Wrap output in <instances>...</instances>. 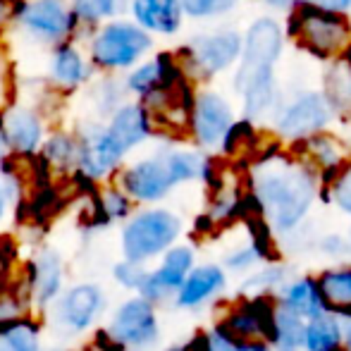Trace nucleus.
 Wrapping results in <instances>:
<instances>
[{
    "label": "nucleus",
    "mask_w": 351,
    "mask_h": 351,
    "mask_svg": "<svg viewBox=\"0 0 351 351\" xmlns=\"http://www.w3.org/2000/svg\"><path fill=\"white\" fill-rule=\"evenodd\" d=\"M12 208H14V201H12V196H10L8 184H5L3 177H0V227L5 225V220H8V215Z\"/></svg>",
    "instance_id": "37998d69"
},
{
    "label": "nucleus",
    "mask_w": 351,
    "mask_h": 351,
    "mask_svg": "<svg viewBox=\"0 0 351 351\" xmlns=\"http://www.w3.org/2000/svg\"><path fill=\"white\" fill-rule=\"evenodd\" d=\"M208 335V351H275L265 339H239L232 337L220 325H213V330H206Z\"/></svg>",
    "instance_id": "f704fd0d"
},
{
    "label": "nucleus",
    "mask_w": 351,
    "mask_h": 351,
    "mask_svg": "<svg viewBox=\"0 0 351 351\" xmlns=\"http://www.w3.org/2000/svg\"><path fill=\"white\" fill-rule=\"evenodd\" d=\"M115 182L125 189V194L134 201L136 206H156L162 204L172 191L177 189L172 182L167 165L162 160L160 148L148 156L127 160L117 170Z\"/></svg>",
    "instance_id": "ddd939ff"
},
{
    "label": "nucleus",
    "mask_w": 351,
    "mask_h": 351,
    "mask_svg": "<svg viewBox=\"0 0 351 351\" xmlns=\"http://www.w3.org/2000/svg\"><path fill=\"white\" fill-rule=\"evenodd\" d=\"M17 280L24 289L32 313L43 315L67 285V261L56 246H38L17 268Z\"/></svg>",
    "instance_id": "f8f14e48"
},
{
    "label": "nucleus",
    "mask_w": 351,
    "mask_h": 351,
    "mask_svg": "<svg viewBox=\"0 0 351 351\" xmlns=\"http://www.w3.org/2000/svg\"><path fill=\"white\" fill-rule=\"evenodd\" d=\"M315 282H318V289L330 313L339 315V318H351V265L323 270Z\"/></svg>",
    "instance_id": "cd10ccee"
},
{
    "label": "nucleus",
    "mask_w": 351,
    "mask_h": 351,
    "mask_svg": "<svg viewBox=\"0 0 351 351\" xmlns=\"http://www.w3.org/2000/svg\"><path fill=\"white\" fill-rule=\"evenodd\" d=\"M268 10H275V12H289L299 0H261Z\"/></svg>",
    "instance_id": "a18cd8bd"
},
{
    "label": "nucleus",
    "mask_w": 351,
    "mask_h": 351,
    "mask_svg": "<svg viewBox=\"0 0 351 351\" xmlns=\"http://www.w3.org/2000/svg\"><path fill=\"white\" fill-rule=\"evenodd\" d=\"M323 98L332 117L351 120V62L342 56L328 60L323 74Z\"/></svg>",
    "instance_id": "393cba45"
},
{
    "label": "nucleus",
    "mask_w": 351,
    "mask_h": 351,
    "mask_svg": "<svg viewBox=\"0 0 351 351\" xmlns=\"http://www.w3.org/2000/svg\"><path fill=\"white\" fill-rule=\"evenodd\" d=\"M160 153H162V160H165L172 182H175V186L201 182L206 151H199V148H184V146H177V143H167V146H160Z\"/></svg>",
    "instance_id": "c85d7f7f"
},
{
    "label": "nucleus",
    "mask_w": 351,
    "mask_h": 351,
    "mask_svg": "<svg viewBox=\"0 0 351 351\" xmlns=\"http://www.w3.org/2000/svg\"><path fill=\"white\" fill-rule=\"evenodd\" d=\"M256 263H258L256 251L251 249V246H244V249H237V251H232V254H227L222 268L234 270V273H244V270H249L251 265H256Z\"/></svg>",
    "instance_id": "a19ab883"
},
{
    "label": "nucleus",
    "mask_w": 351,
    "mask_h": 351,
    "mask_svg": "<svg viewBox=\"0 0 351 351\" xmlns=\"http://www.w3.org/2000/svg\"><path fill=\"white\" fill-rule=\"evenodd\" d=\"M10 156V151H8V143H5V136H3V130H0V162L5 160V158Z\"/></svg>",
    "instance_id": "09e8293b"
},
{
    "label": "nucleus",
    "mask_w": 351,
    "mask_h": 351,
    "mask_svg": "<svg viewBox=\"0 0 351 351\" xmlns=\"http://www.w3.org/2000/svg\"><path fill=\"white\" fill-rule=\"evenodd\" d=\"M349 237H351V230H349Z\"/></svg>",
    "instance_id": "3c124183"
},
{
    "label": "nucleus",
    "mask_w": 351,
    "mask_h": 351,
    "mask_svg": "<svg viewBox=\"0 0 351 351\" xmlns=\"http://www.w3.org/2000/svg\"><path fill=\"white\" fill-rule=\"evenodd\" d=\"M106 127L130 156L156 139V125L151 120V112L136 98H127L120 108H115L106 117Z\"/></svg>",
    "instance_id": "aec40b11"
},
{
    "label": "nucleus",
    "mask_w": 351,
    "mask_h": 351,
    "mask_svg": "<svg viewBox=\"0 0 351 351\" xmlns=\"http://www.w3.org/2000/svg\"><path fill=\"white\" fill-rule=\"evenodd\" d=\"M196 265V251L191 244H172L165 254L158 258L156 265H148L146 278L136 294L156 304L158 308L165 304H172V296L182 287V282L189 275V270Z\"/></svg>",
    "instance_id": "f3484780"
},
{
    "label": "nucleus",
    "mask_w": 351,
    "mask_h": 351,
    "mask_svg": "<svg viewBox=\"0 0 351 351\" xmlns=\"http://www.w3.org/2000/svg\"><path fill=\"white\" fill-rule=\"evenodd\" d=\"M82 46L98 74H125L156 48V38L127 14L101 22L84 34Z\"/></svg>",
    "instance_id": "7ed1b4c3"
},
{
    "label": "nucleus",
    "mask_w": 351,
    "mask_h": 351,
    "mask_svg": "<svg viewBox=\"0 0 351 351\" xmlns=\"http://www.w3.org/2000/svg\"><path fill=\"white\" fill-rule=\"evenodd\" d=\"M330 120L332 112L320 91H299L289 101H280L273 112L275 134L289 143L328 130Z\"/></svg>",
    "instance_id": "4468645a"
},
{
    "label": "nucleus",
    "mask_w": 351,
    "mask_h": 351,
    "mask_svg": "<svg viewBox=\"0 0 351 351\" xmlns=\"http://www.w3.org/2000/svg\"><path fill=\"white\" fill-rule=\"evenodd\" d=\"M17 86H19V79H17V67H14L10 43H0V112L17 96Z\"/></svg>",
    "instance_id": "4c0bfd02"
},
{
    "label": "nucleus",
    "mask_w": 351,
    "mask_h": 351,
    "mask_svg": "<svg viewBox=\"0 0 351 351\" xmlns=\"http://www.w3.org/2000/svg\"><path fill=\"white\" fill-rule=\"evenodd\" d=\"M311 3L335 12H351V0H311Z\"/></svg>",
    "instance_id": "c03bdc74"
},
{
    "label": "nucleus",
    "mask_w": 351,
    "mask_h": 351,
    "mask_svg": "<svg viewBox=\"0 0 351 351\" xmlns=\"http://www.w3.org/2000/svg\"><path fill=\"white\" fill-rule=\"evenodd\" d=\"M285 38L294 41L301 51H306L315 60H332L344 51L351 38L349 12H335L313 5L311 0H299L287 12V22L282 24Z\"/></svg>",
    "instance_id": "423d86ee"
},
{
    "label": "nucleus",
    "mask_w": 351,
    "mask_h": 351,
    "mask_svg": "<svg viewBox=\"0 0 351 351\" xmlns=\"http://www.w3.org/2000/svg\"><path fill=\"white\" fill-rule=\"evenodd\" d=\"M342 349L351 351V318H342Z\"/></svg>",
    "instance_id": "49530a36"
},
{
    "label": "nucleus",
    "mask_w": 351,
    "mask_h": 351,
    "mask_svg": "<svg viewBox=\"0 0 351 351\" xmlns=\"http://www.w3.org/2000/svg\"><path fill=\"white\" fill-rule=\"evenodd\" d=\"M184 232V222L172 208L136 206L134 213L120 222V254L136 263H156Z\"/></svg>",
    "instance_id": "0eeeda50"
},
{
    "label": "nucleus",
    "mask_w": 351,
    "mask_h": 351,
    "mask_svg": "<svg viewBox=\"0 0 351 351\" xmlns=\"http://www.w3.org/2000/svg\"><path fill=\"white\" fill-rule=\"evenodd\" d=\"M278 304L304 320L315 318V315L330 311L318 289V282H315V278H311V275H304V278H296L294 282H289L278 299Z\"/></svg>",
    "instance_id": "bb28decb"
},
{
    "label": "nucleus",
    "mask_w": 351,
    "mask_h": 351,
    "mask_svg": "<svg viewBox=\"0 0 351 351\" xmlns=\"http://www.w3.org/2000/svg\"><path fill=\"white\" fill-rule=\"evenodd\" d=\"M275 306L273 296L268 294H254L246 296L244 301L232 304L225 313L220 315L217 325L222 330L239 339H265L273 342L275 332ZM273 347V344H270Z\"/></svg>",
    "instance_id": "a211bd4d"
},
{
    "label": "nucleus",
    "mask_w": 351,
    "mask_h": 351,
    "mask_svg": "<svg viewBox=\"0 0 351 351\" xmlns=\"http://www.w3.org/2000/svg\"><path fill=\"white\" fill-rule=\"evenodd\" d=\"M8 41L46 53L62 41L82 43V27L70 0H17Z\"/></svg>",
    "instance_id": "39448f33"
},
{
    "label": "nucleus",
    "mask_w": 351,
    "mask_h": 351,
    "mask_svg": "<svg viewBox=\"0 0 351 351\" xmlns=\"http://www.w3.org/2000/svg\"><path fill=\"white\" fill-rule=\"evenodd\" d=\"M342 347V318L330 311L306 320L304 351H335Z\"/></svg>",
    "instance_id": "c756f323"
},
{
    "label": "nucleus",
    "mask_w": 351,
    "mask_h": 351,
    "mask_svg": "<svg viewBox=\"0 0 351 351\" xmlns=\"http://www.w3.org/2000/svg\"><path fill=\"white\" fill-rule=\"evenodd\" d=\"M146 263H136V261L130 258H120L117 263H112L110 268V278L120 289H125L127 294H136L141 287L143 278H146Z\"/></svg>",
    "instance_id": "e433bc0d"
},
{
    "label": "nucleus",
    "mask_w": 351,
    "mask_h": 351,
    "mask_svg": "<svg viewBox=\"0 0 351 351\" xmlns=\"http://www.w3.org/2000/svg\"><path fill=\"white\" fill-rule=\"evenodd\" d=\"M167 351H191V347H189V342H186V344H177V347H170Z\"/></svg>",
    "instance_id": "8fccbe9b"
},
{
    "label": "nucleus",
    "mask_w": 351,
    "mask_h": 351,
    "mask_svg": "<svg viewBox=\"0 0 351 351\" xmlns=\"http://www.w3.org/2000/svg\"><path fill=\"white\" fill-rule=\"evenodd\" d=\"M110 308V299L101 282L77 280L67 282L56 301L41 315L46 323V332H51L60 342L86 339L96 328H101L106 313Z\"/></svg>",
    "instance_id": "20e7f679"
},
{
    "label": "nucleus",
    "mask_w": 351,
    "mask_h": 351,
    "mask_svg": "<svg viewBox=\"0 0 351 351\" xmlns=\"http://www.w3.org/2000/svg\"><path fill=\"white\" fill-rule=\"evenodd\" d=\"M74 132L79 136V162L77 172L72 175L74 180L88 186L115 180L117 170L130 160V153L108 132L106 120L86 115L77 122Z\"/></svg>",
    "instance_id": "1a4fd4ad"
},
{
    "label": "nucleus",
    "mask_w": 351,
    "mask_h": 351,
    "mask_svg": "<svg viewBox=\"0 0 351 351\" xmlns=\"http://www.w3.org/2000/svg\"><path fill=\"white\" fill-rule=\"evenodd\" d=\"M227 287V270L217 263H196L182 287L172 296V306L180 311H196L222 294Z\"/></svg>",
    "instance_id": "4be33fe9"
},
{
    "label": "nucleus",
    "mask_w": 351,
    "mask_h": 351,
    "mask_svg": "<svg viewBox=\"0 0 351 351\" xmlns=\"http://www.w3.org/2000/svg\"><path fill=\"white\" fill-rule=\"evenodd\" d=\"M36 160L41 162L48 175L72 177L79 162V136L74 127L53 125L41 143Z\"/></svg>",
    "instance_id": "5701e85b"
},
{
    "label": "nucleus",
    "mask_w": 351,
    "mask_h": 351,
    "mask_svg": "<svg viewBox=\"0 0 351 351\" xmlns=\"http://www.w3.org/2000/svg\"><path fill=\"white\" fill-rule=\"evenodd\" d=\"M14 3L17 0H0V43H8L10 27H12Z\"/></svg>",
    "instance_id": "79ce46f5"
},
{
    "label": "nucleus",
    "mask_w": 351,
    "mask_h": 351,
    "mask_svg": "<svg viewBox=\"0 0 351 351\" xmlns=\"http://www.w3.org/2000/svg\"><path fill=\"white\" fill-rule=\"evenodd\" d=\"M91 60L79 41H62L46 51V72L43 84L60 98H72L84 91L88 82L96 77Z\"/></svg>",
    "instance_id": "2eb2a0df"
},
{
    "label": "nucleus",
    "mask_w": 351,
    "mask_h": 351,
    "mask_svg": "<svg viewBox=\"0 0 351 351\" xmlns=\"http://www.w3.org/2000/svg\"><path fill=\"white\" fill-rule=\"evenodd\" d=\"M246 225V232H249V246L256 251L258 261H268V263H275L278 261V249H275L273 241V227L265 220L261 213H251L241 220Z\"/></svg>",
    "instance_id": "72a5a7b5"
},
{
    "label": "nucleus",
    "mask_w": 351,
    "mask_h": 351,
    "mask_svg": "<svg viewBox=\"0 0 351 351\" xmlns=\"http://www.w3.org/2000/svg\"><path fill=\"white\" fill-rule=\"evenodd\" d=\"M287 280V265H282L280 261L265 265L261 273H256L254 278H249L244 282L241 289L244 291H254V294H265L268 289H275V287H282Z\"/></svg>",
    "instance_id": "58836bf2"
},
{
    "label": "nucleus",
    "mask_w": 351,
    "mask_h": 351,
    "mask_svg": "<svg viewBox=\"0 0 351 351\" xmlns=\"http://www.w3.org/2000/svg\"><path fill=\"white\" fill-rule=\"evenodd\" d=\"M323 249L325 251H332V254H337V251H344V239H339V237H328V239L323 241Z\"/></svg>",
    "instance_id": "de8ad7c7"
},
{
    "label": "nucleus",
    "mask_w": 351,
    "mask_h": 351,
    "mask_svg": "<svg viewBox=\"0 0 351 351\" xmlns=\"http://www.w3.org/2000/svg\"><path fill=\"white\" fill-rule=\"evenodd\" d=\"M232 122H234V110L220 91L196 88L189 127H186V139H191V143L199 151H217Z\"/></svg>",
    "instance_id": "dca6fc26"
},
{
    "label": "nucleus",
    "mask_w": 351,
    "mask_h": 351,
    "mask_svg": "<svg viewBox=\"0 0 351 351\" xmlns=\"http://www.w3.org/2000/svg\"><path fill=\"white\" fill-rule=\"evenodd\" d=\"M70 8L82 27V38L86 32L108 22L112 17H120L127 10V0H70Z\"/></svg>",
    "instance_id": "2f4dec72"
},
{
    "label": "nucleus",
    "mask_w": 351,
    "mask_h": 351,
    "mask_svg": "<svg viewBox=\"0 0 351 351\" xmlns=\"http://www.w3.org/2000/svg\"><path fill=\"white\" fill-rule=\"evenodd\" d=\"M258 148H261V134L256 122L249 120V117H241V120L234 117L230 130L222 136L217 151L225 158H239V156H256Z\"/></svg>",
    "instance_id": "7c9ffc66"
},
{
    "label": "nucleus",
    "mask_w": 351,
    "mask_h": 351,
    "mask_svg": "<svg viewBox=\"0 0 351 351\" xmlns=\"http://www.w3.org/2000/svg\"><path fill=\"white\" fill-rule=\"evenodd\" d=\"M101 328L125 351H151L160 339L158 306L141 294H130L108 308Z\"/></svg>",
    "instance_id": "9b49d317"
},
{
    "label": "nucleus",
    "mask_w": 351,
    "mask_h": 351,
    "mask_svg": "<svg viewBox=\"0 0 351 351\" xmlns=\"http://www.w3.org/2000/svg\"><path fill=\"white\" fill-rule=\"evenodd\" d=\"M282 51H285V29L275 17H258L249 24L241 36V53L237 60L232 88L241 98L244 117L258 122L273 117L282 101L275 82Z\"/></svg>",
    "instance_id": "f03ea898"
},
{
    "label": "nucleus",
    "mask_w": 351,
    "mask_h": 351,
    "mask_svg": "<svg viewBox=\"0 0 351 351\" xmlns=\"http://www.w3.org/2000/svg\"><path fill=\"white\" fill-rule=\"evenodd\" d=\"M0 351H46V323L27 313L0 325Z\"/></svg>",
    "instance_id": "a878e982"
},
{
    "label": "nucleus",
    "mask_w": 351,
    "mask_h": 351,
    "mask_svg": "<svg viewBox=\"0 0 351 351\" xmlns=\"http://www.w3.org/2000/svg\"><path fill=\"white\" fill-rule=\"evenodd\" d=\"M84 103L88 108V117L106 120L115 108L130 98L120 74H96L82 91Z\"/></svg>",
    "instance_id": "b1692460"
},
{
    "label": "nucleus",
    "mask_w": 351,
    "mask_h": 351,
    "mask_svg": "<svg viewBox=\"0 0 351 351\" xmlns=\"http://www.w3.org/2000/svg\"><path fill=\"white\" fill-rule=\"evenodd\" d=\"M241 0H180L182 5V12L184 17L189 19H217V17H225L230 14L232 10H237Z\"/></svg>",
    "instance_id": "c9c22d12"
},
{
    "label": "nucleus",
    "mask_w": 351,
    "mask_h": 351,
    "mask_svg": "<svg viewBox=\"0 0 351 351\" xmlns=\"http://www.w3.org/2000/svg\"><path fill=\"white\" fill-rule=\"evenodd\" d=\"M249 189L270 227L289 234L318 199V172L299 156L285 153L280 143H270L256 153Z\"/></svg>",
    "instance_id": "f257e3e1"
},
{
    "label": "nucleus",
    "mask_w": 351,
    "mask_h": 351,
    "mask_svg": "<svg viewBox=\"0 0 351 351\" xmlns=\"http://www.w3.org/2000/svg\"><path fill=\"white\" fill-rule=\"evenodd\" d=\"M330 199L337 204L347 215H351V162L339 172V177L330 186Z\"/></svg>",
    "instance_id": "ea45409f"
},
{
    "label": "nucleus",
    "mask_w": 351,
    "mask_h": 351,
    "mask_svg": "<svg viewBox=\"0 0 351 351\" xmlns=\"http://www.w3.org/2000/svg\"><path fill=\"white\" fill-rule=\"evenodd\" d=\"M182 77H186V74L182 70L175 51H156L143 58L139 65H134L130 72L122 74V82H125L130 98L141 101V98L151 96V93L177 84Z\"/></svg>",
    "instance_id": "6ab92c4d"
},
{
    "label": "nucleus",
    "mask_w": 351,
    "mask_h": 351,
    "mask_svg": "<svg viewBox=\"0 0 351 351\" xmlns=\"http://www.w3.org/2000/svg\"><path fill=\"white\" fill-rule=\"evenodd\" d=\"M241 53V34L237 29H213L191 36L175 48L182 70L194 84H206L217 74L232 70Z\"/></svg>",
    "instance_id": "9d476101"
},
{
    "label": "nucleus",
    "mask_w": 351,
    "mask_h": 351,
    "mask_svg": "<svg viewBox=\"0 0 351 351\" xmlns=\"http://www.w3.org/2000/svg\"><path fill=\"white\" fill-rule=\"evenodd\" d=\"M304 330L306 320L294 315L291 311L275 306V332H273V349L275 351H301L304 349Z\"/></svg>",
    "instance_id": "473e14b6"
},
{
    "label": "nucleus",
    "mask_w": 351,
    "mask_h": 351,
    "mask_svg": "<svg viewBox=\"0 0 351 351\" xmlns=\"http://www.w3.org/2000/svg\"><path fill=\"white\" fill-rule=\"evenodd\" d=\"M53 125L56 122L51 117V110L38 96V91L29 96L19 86L17 96L0 112V130H3L8 151L10 156L19 158V160H32L38 156L41 143Z\"/></svg>",
    "instance_id": "6e6552de"
},
{
    "label": "nucleus",
    "mask_w": 351,
    "mask_h": 351,
    "mask_svg": "<svg viewBox=\"0 0 351 351\" xmlns=\"http://www.w3.org/2000/svg\"><path fill=\"white\" fill-rule=\"evenodd\" d=\"M125 14L153 38H172L184 27L180 0H127Z\"/></svg>",
    "instance_id": "412c9836"
}]
</instances>
